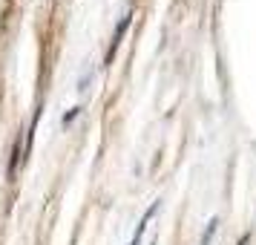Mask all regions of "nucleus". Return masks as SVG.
I'll return each mask as SVG.
<instances>
[{
    "instance_id": "2",
    "label": "nucleus",
    "mask_w": 256,
    "mask_h": 245,
    "mask_svg": "<svg viewBox=\"0 0 256 245\" xmlns=\"http://www.w3.org/2000/svg\"><path fill=\"white\" fill-rule=\"evenodd\" d=\"M75 116H78V107H75L72 113H66V116H64V124H70V121H72V118H75Z\"/></svg>"
},
{
    "instance_id": "1",
    "label": "nucleus",
    "mask_w": 256,
    "mask_h": 245,
    "mask_svg": "<svg viewBox=\"0 0 256 245\" xmlns=\"http://www.w3.org/2000/svg\"><path fill=\"white\" fill-rule=\"evenodd\" d=\"M127 24H130V15L121 18V24H118V29H116V38H112V47H110V52H106V61H112V52H116V47H118V41H121V35H124V29H127Z\"/></svg>"
}]
</instances>
